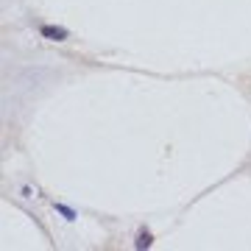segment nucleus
<instances>
[{"label":"nucleus","instance_id":"nucleus-3","mask_svg":"<svg viewBox=\"0 0 251 251\" xmlns=\"http://www.w3.org/2000/svg\"><path fill=\"white\" fill-rule=\"evenodd\" d=\"M56 209H59L64 218H75V212H73V209H67V206H62V204H56Z\"/></svg>","mask_w":251,"mask_h":251},{"label":"nucleus","instance_id":"nucleus-1","mask_svg":"<svg viewBox=\"0 0 251 251\" xmlns=\"http://www.w3.org/2000/svg\"><path fill=\"white\" fill-rule=\"evenodd\" d=\"M42 34L59 42V39H64V36H67V31H64V28H53V25H42Z\"/></svg>","mask_w":251,"mask_h":251},{"label":"nucleus","instance_id":"nucleus-2","mask_svg":"<svg viewBox=\"0 0 251 251\" xmlns=\"http://www.w3.org/2000/svg\"><path fill=\"white\" fill-rule=\"evenodd\" d=\"M148 246H151V234L143 232L140 237H137V249H148Z\"/></svg>","mask_w":251,"mask_h":251}]
</instances>
